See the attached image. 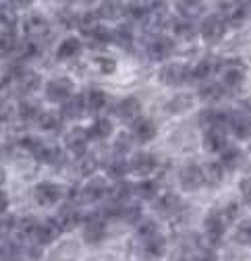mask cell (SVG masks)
<instances>
[{
  "label": "cell",
  "instance_id": "54",
  "mask_svg": "<svg viewBox=\"0 0 251 261\" xmlns=\"http://www.w3.org/2000/svg\"><path fill=\"white\" fill-rule=\"evenodd\" d=\"M13 228H17V218L15 216H3V232H7V230H13Z\"/></svg>",
  "mask_w": 251,
  "mask_h": 261
},
{
  "label": "cell",
  "instance_id": "55",
  "mask_svg": "<svg viewBox=\"0 0 251 261\" xmlns=\"http://www.w3.org/2000/svg\"><path fill=\"white\" fill-rule=\"evenodd\" d=\"M193 261H218V259H216V255H214L212 251H199V253L193 257Z\"/></svg>",
  "mask_w": 251,
  "mask_h": 261
},
{
  "label": "cell",
  "instance_id": "15",
  "mask_svg": "<svg viewBox=\"0 0 251 261\" xmlns=\"http://www.w3.org/2000/svg\"><path fill=\"white\" fill-rule=\"evenodd\" d=\"M116 114L124 120V122H137L139 120V114H141V102L137 97H124V100L118 104L116 108Z\"/></svg>",
  "mask_w": 251,
  "mask_h": 261
},
{
  "label": "cell",
  "instance_id": "45",
  "mask_svg": "<svg viewBox=\"0 0 251 261\" xmlns=\"http://www.w3.org/2000/svg\"><path fill=\"white\" fill-rule=\"evenodd\" d=\"M156 234H158V224H156L154 220L143 218V220L137 224V237H139L141 241H147V239H152V237H156Z\"/></svg>",
  "mask_w": 251,
  "mask_h": 261
},
{
  "label": "cell",
  "instance_id": "19",
  "mask_svg": "<svg viewBox=\"0 0 251 261\" xmlns=\"http://www.w3.org/2000/svg\"><path fill=\"white\" fill-rule=\"evenodd\" d=\"M131 195H133V185L127 180H116L108 191L110 203H118V205H127Z\"/></svg>",
  "mask_w": 251,
  "mask_h": 261
},
{
  "label": "cell",
  "instance_id": "34",
  "mask_svg": "<svg viewBox=\"0 0 251 261\" xmlns=\"http://www.w3.org/2000/svg\"><path fill=\"white\" fill-rule=\"evenodd\" d=\"M243 162V153L237 149V147H227L222 153H220V164L224 170H235L241 166Z\"/></svg>",
  "mask_w": 251,
  "mask_h": 261
},
{
  "label": "cell",
  "instance_id": "31",
  "mask_svg": "<svg viewBox=\"0 0 251 261\" xmlns=\"http://www.w3.org/2000/svg\"><path fill=\"white\" fill-rule=\"evenodd\" d=\"M79 52H81V40H77V38H67V40H62V44L58 46L56 56H58L60 60H69V58H75Z\"/></svg>",
  "mask_w": 251,
  "mask_h": 261
},
{
  "label": "cell",
  "instance_id": "48",
  "mask_svg": "<svg viewBox=\"0 0 251 261\" xmlns=\"http://www.w3.org/2000/svg\"><path fill=\"white\" fill-rule=\"evenodd\" d=\"M17 145L21 147V149H25V151H29V153H38V149L44 145L38 137H34V135H23V137H19L17 139Z\"/></svg>",
  "mask_w": 251,
  "mask_h": 261
},
{
  "label": "cell",
  "instance_id": "32",
  "mask_svg": "<svg viewBox=\"0 0 251 261\" xmlns=\"http://www.w3.org/2000/svg\"><path fill=\"white\" fill-rule=\"evenodd\" d=\"M191 104H193V97H191L189 93H179V95L172 97V100L166 102V112H170V114H181V112H185V110H189Z\"/></svg>",
  "mask_w": 251,
  "mask_h": 261
},
{
  "label": "cell",
  "instance_id": "41",
  "mask_svg": "<svg viewBox=\"0 0 251 261\" xmlns=\"http://www.w3.org/2000/svg\"><path fill=\"white\" fill-rule=\"evenodd\" d=\"M89 130V137H96V139H106L110 133H112V122L108 118H98L96 122H93Z\"/></svg>",
  "mask_w": 251,
  "mask_h": 261
},
{
  "label": "cell",
  "instance_id": "6",
  "mask_svg": "<svg viewBox=\"0 0 251 261\" xmlns=\"http://www.w3.org/2000/svg\"><path fill=\"white\" fill-rule=\"evenodd\" d=\"M227 17L224 15H210L208 19H204L199 34L206 42H218L224 34H227Z\"/></svg>",
  "mask_w": 251,
  "mask_h": 261
},
{
  "label": "cell",
  "instance_id": "44",
  "mask_svg": "<svg viewBox=\"0 0 251 261\" xmlns=\"http://www.w3.org/2000/svg\"><path fill=\"white\" fill-rule=\"evenodd\" d=\"M122 222H127V224H139L143 218H141V207L139 205H133V203H127V205H122L120 210V218Z\"/></svg>",
  "mask_w": 251,
  "mask_h": 261
},
{
  "label": "cell",
  "instance_id": "35",
  "mask_svg": "<svg viewBox=\"0 0 251 261\" xmlns=\"http://www.w3.org/2000/svg\"><path fill=\"white\" fill-rule=\"evenodd\" d=\"M108 97L102 89H89L87 91V110L91 112H100L102 108H106Z\"/></svg>",
  "mask_w": 251,
  "mask_h": 261
},
{
  "label": "cell",
  "instance_id": "56",
  "mask_svg": "<svg viewBox=\"0 0 251 261\" xmlns=\"http://www.w3.org/2000/svg\"><path fill=\"white\" fill-rule=\"evenodd\" d=\"M27 253H29V259H31V261H38V259H40V253H42V247L36 245V247L27 249Z\"/></svg>",
  "mask_w": 251,
  "mask_h": 261
},
{
  "label": "cell",
  "instance_id": "17",
  "mask_svg": "<svg viewBox=\"0 0 251 261\" xmlns=\"http://www.w3.org/2000/svg\"><path fill=\"white\" fill-rule=\"evenodd\" d=\"M108 187L102 178H91L83 189H81V197L83 201H100L104 195H108Z\"/></svg>",
  "mask_w": 251,
  "mask_h": 261
},
{
  "label": "cell",
  "instance_id": "49",
  "mask_svg": "<svg viewBox=\"0 0 251 261\" xmlns=\"http://www.w3.org/2000/svg\"><path fill=\"white\" fill-rule=\"evenodd\" d=\"M96 168H98V160L93 153H85L83 158H79V172L83 176H89L91 172H96Z\"/></svg>",
  "mask_w": 251,
  "mask_h": 261
},
{
  "label": "cell",
  "instance_id": "3",
  "mask_svg": "<svg viewBox=\"0 0 251 261\" xmlns=\"http://www.w3.org/2000/svg\"><path fill=\"white\" fill-rule=\"evenodd\" d=\"M227 230V220L222 216V210H214L206 220H204V234L210 245H220L222 237Z\"/></svg>",
  "mask_w": 251,
  "mask_h": 261
},
{
  "label": "cell",
  "instance_id": "24",
  "mask_svg": "<svg viewBox=\"0 0 251 261\" xmlns=\"http://www.w3.org/2000/svg\"><path fill=\"white\" fill-rule=\"evenodd\" d=\"M98 13H100L102 19L116 21V19H120L124 13H127V5L118 3V0H108V3H102V5H100Z\"/></svg>",
  "mask_w": 251,
  "mask_h": 261
},
{
  "label": "cell",
  "instance_id": "53",
  "mask_svg": "<svg viewBox=\"0 0 251 261\" xmlns=\"http://www.w3.org/2000/svg\"><path fill=\"white\" fill-rule=\"evenodd\" d=\"M239 189H241V195H243L245 203H251V176L243 178L241 185H239Z\"/></svg>",
  "mask_w": 251,
  "mask_h": 261
},
{
  "label": "cell",
  "instance_id": "13",
  "mask_svg": "<svg viewBox=\"0 0 251 261\" xmlns=\"http://www.w3.org/2000/svg\"><path fill=\"white\" fill-rule=\"evenodd\" d=\"M224 67V73H222V85L229 87V89H235V87H241L243 81H245V73H243V64L239 60H229Z\"/></svg>",
  "mask_w": 251,
  "mask_h": 261
},
{
  "label": "cell",
  "instance_id": "28",
  "mask_svg": "<svg viewBox=\"0 0 251 261\" xmlns=\"http://www.w3.org/2000/svg\"><path fill=\"white\" fill-rule=\"evenodd\" d=\"M174 7L187 21H193L195 17H199L204 13V3H197V0H181Z\"/></svg>",
  "mask_w": 251,
  "mask_h": 261
},
{
  "label": "cell",
  "instance_id": "46",
  "mask_svg": "<svg viewBox=\"0 0 251 261\" xmlns=\"http://www.w3.org/2000/svg\"><path fill=\"white\" fill-rule=\"evenodd\" d=\"M112 42H114L112 31H108V29H104V27H100L96 34L89 36V46H93V48H104V46H108V44H112Z\"/></svg>",
  "mask_w": 251,
  "mask_h": 261
},
{
  "label": "cell",
  "instance_id": "39",
  "mask_svg": "<svg viewBox=\"0 0 251 261\" xmlns=\"http://www.w3.org/2000/svg\"><path fill=\"white\" fill-rule=\"evenodd\" d=\"M38 224L40 222L34 216H23V218L17 220V228H15V230L19 232V237H34Z\"/></svg>",
  "mask_w": 251,
  "mask_h": 261
},
{
  "label": "cell",
  "instance_id": "16",
  "mask_svg": "<svg viewBox=\"0 0 251 261\" xmlns=\"http://www.w3.org/2000/svg\"><path fill=\"white\" fill-rule=\"evenodd\" d=\"M231 130L239 139H251V116L245 112H233L231 114Z\"/></svg>",
  "mask_w": 251,
  "mask_h": 261
},
{
  "label": "cell",
  "instance_id": "57",
  "mask_svg": "<svg viewBox=\"0 0 251 261\" xmlns=\"http://www.w3.org/2000/svg\"><path fill=\"white\" fill-rule=\"evenodd\" d=\"M241 112H245V114L251 116V97H245V100H241Z\"/></svg>",
  "mask_w": 251,
  "mask_h": 261
},
{
  "label": "cell",
  "instance_id": "10",
  "mask_svg": "<svg viewBox=\"0 0 251 261\" xmlns=\"http://www.w3.org/2000/svg\"><path fill=\"white\" fill-rule=\"evenodd\" d=\"M179 180H181V187L185 191H197L204 182V168H199L197 164H185L179 172Z\"/></svg>",
  "mask_w": 251,
  "mask_h": 261
},
{
  "label": "cell",
  "instance_id": "11",
  "mask_svg": "<svg viewBox=\"0 0 251 261\" xmlns=\"http://www.w3.org/2000/svg\"><path fill=\"white\" fill-rule=\"evenodd\" d=\"M62 230L58 228V224H56V220L54 218H48V220H44V222H40L38 224V228H36V232H34V243L36 245H40V247H46V245H52L56 239H58V234H60Z\"/></svg>",
  "mask_w": 251,
  "mask_h": 261
},
{
  "label": "cell",
  "instance_id": "29",
  "mask_svg": "<svg viewBox=\"0 0 251 261\" xmlns=\"http://www.w3.org/2000/svg\"><path fill=\"white\" fill-rule=\"evenodd\" d=\"M181 210V199L177 197L174 193H166L162 195V197L158 199V203H156V212H160L164 216H172Z\"/></svg>",
  "mask_w": 251,
  "mask_h": 261
},
{
  "label": "cell",
  "instance_id": "20",
  "mask_svg": "<svg viewBox=\"0 0 251 261\" xmlns=\"http://www.w3.org/2000/svg\"><path fill=\"white\" fill-rule=\"evenodd\" d=\"M218 67H220V60H218L216 56H204L195 67H193V79H208V77H212L216 71H218Z\"/></svg>",
  "mask_w": 251,
  "mask_h": 261
},
{
  "label": "cell",
  "instance_id": "33",
  "mask_svg": "<svg viewBox=\"0 0 251 261\" xmlns=\"http://www.w3.org/2000/svg\"><path fill=\"white\" fill-rule=\"evenodd\" d=\"M38 124L42 130H48V133H54V130H60L62 126V114L58 112H42L40 118H38Z\"/></svg>",
  "mask_w": 251,
  "mask_h": 261
},
{
  "label": "cell",
  "instance_id": "36",
  "mask_svg": "<svg viewBox=\"0 0 251 261\" xmlns=\"http://www.w3.org/2000/svg\"><path fill=\"white\" fill-rule=\"evenodd\" d=\"M172 31H174V36L181 38V40H193V36L197 34V29L191 21H187V19H179L172 23Z\"/></svg>",
  "mask_w": 251,
  "mask_h": 261
},
{
  "label": "cell",
  "instance_id": "7",
  "mask_svg": "<svg viewBox=\"0 0 251 261\" xmlns=\"http://www.w3.org/2000/svg\"><path fill=\"white\" fill-rule=\"evenodd\" d=\"M54 220H56V224H58V228L62 232H69V230H75V226L83 224V214L79 212L77 205L65 203V205H60V210L54 216Z\"/></svg>",
  "mask_w": 251,
  "mask_h": 261
},
{
  "label": "cell",
  "instance_id": "43",
  "mask_svg": "<svg viewBox=\"0 0 251 261\" xmlns=\"http://www.w3.org/2000/svg\"><path fill=\"white\" fill-rule=\"evenodd\" d=\"M112 38L114 44L124 48V50H131L133 48V36H131V29L129 27H118L116 31H112Z\"/></svg>",
  "mask_w": 251,
  "mask_h": 261
},
{
  "label": "cell",
  "instance_id": "12",
  "mask_svg": "<svg viewBox=\"0 0 251 261\" xmlns=\"http://www.w3.org/2000/svg\"><path fill=\"white\" fill-rule=\"evenodd\" d=\"M48 29H50L48 21H46L42 15H36V13L29 15V17L23 21V34H25L27 40H34V42L42 40V38L48 34Z\"/></svg>",
  "mask_w": 251,
  "mask_h": 261
},
{
  "label": "cell",
  "instance_id": "18",
  "mask_svg": "<svg viewBox=\"0 0 251 261\" xmlns=\"http://www.w3.org/2000/svg\"><path fill=\"white\" fill-rule=\"evenodd\" d=\"M204 147L208 151H224L227 149V133L220 128H208L204 133Z\"/></svg>",
  "mask_w": 251,
  "mask_h": 261
},
{
  "label": "cell",
  "instance_id": "21",
  "mask_svg": "<svg viewBox=\"0 0 251 261\" xmlns=\"http://www.w3.org/2000/svg\"><path fill=\"white\" fill-rule=\"evenodd\" d=\"M156 133H158V128H156V124L147 118H139L135 124H133V137L135 141L139 143H147L156 137Z\"/></svg>",
  "mask_w": 251,
  "mask_h": 261
},
{
  "label": "cell",
  "instance_id": "5",
  "mask_svg": "<svg viewBox=\"0 0 251 261\" xmlns=\"http://www.w3.org/2000/svg\"><path fill=\"white\" fill-rule=\"evenodd\" d=\"M62 197H65V191H62V187L56 185V182H40V185H36V189H34V199H36V203L42 205V207L54 205V203H58Z\"/></svg>",
  "mask_w": 251,
  "mask_h": 261
},
{
  "label": "cell",
  "instance_id": "40",
  "mask_svg": "<svg viewBox=\"0 0 251 261\" xmlns=\"http://www.w3.org/2000/svg\"><path fill=\"white\" fill-rule=\"evenodd\" d=\"M152 3H139V0H133V3L127 5V15L133 19V21H143L147 17V13L152 11L149 7Z\"/></svg>",
  "mask_w": 251,
  "mask_h": 261
},
{
  "label": "cell",
  "instance_id": "25",
  "mask_svg": "<svg viewBox=\"0 0 251 261\" xmlns=\"http://www.w3.org/2000/svg\"><path fill=\"white\" fill-rule=\"evenodd\" d=\"M224 85L222 83H208L199 89V100L206 102V104H216V102H220L222 97H224Z\"/></svg>",
  "mask_w": 251,
  "mask_h": 261
},
{
  "label": "cell",
  "instance_id": "4",
  "mask_svg": "<svg viewBox=\"0 0 251 261\" xmlns=\"http://www.w3.org/2000/svg\"><path fill=\"white\" fill-rule=\"evenodd\" d=\"M73 81L67 77H56L46 85V97L54 104H67L73 95Z\"/></svg>",
  "mask_w": 251,
  "mask_h": 261
},
{
  "label": "cell",
  "instance_id": "30",
  "mask_svg": "<svg viewBox=\"0 0 251 261\" xmlns=\"http://www.w3.org/2000/svg\"><path fill=\"white\" fill-rule=\"evenodd\" d=\"M36 160L42 162V164H52L54 166V164H60L62 162V151L56 145H42L36 153Z\"/></svg>",
  "mask_w": 251,
  "mask_h": 261
},
{
  "label": "cell",
  "instance_id": "22",
  "mask_svg": "<svg viewBox=\"0 0 251 261\" xmlns=\"http://www.w3.org/2000/svg\"><path fill=\"white\" fill-rule=\"evenodd\" d=\"M85 110H87V102L83 100V95H75L62 106V118H71V120L81 118L85 114Z\"/></svg>",
  "mask_w": 251,
  "mask_h": 261
},
{
  "label": "cell",
  "instance_id": "27",
  "mask_svg": "<svg viewBox=\"0 0 251 261\" xmlns=\"http://www.w3.org/2000/svg\"><path fill=\"white\" fill-rule=\"evenodd\" d=\"M100 27H102V25H100V13L87 11V13L81 15V19H79V29L83 31V36H87V38L93 36Z\"/></svg>",
  "mask_w": 251,
  "mask_h": 261
},
{
  "label": "cell",
  "instance_id": "2",
  "mask_svg": "<svg viewBox=\"0 0 251 261\" xmlns=\"http://www.w3.org/2000/svg\"><path fill=\"white\" fill-rule=\"evenodd\" d=\"M83 239L87 245H98L106 237V220L102 214H91L83 218Z\"/></svg>",
  "mask_w": 251,
  "mask_h": 261
},
{
  "label": "cell",
  "instance_id": "51",
  "mask_svg": "<svg viewBox=\"0 0 251 261\" xmlns=\"http://www.w3.org/2000/svg\"><path fill=\"white\" fill-rule=\"evenodd\" d=\"M235 241L239 245H251V220H245L235 232Z\"/></svg>",
  "mask_w": 251,
  "mask_h": 261
},
{
  "label": "cell",
  "instance_id": "9",
  "mask_svg": "<svg viewBox=\"0 0 251 261\" xmlns=\"http://www.w3.org/2000/svg\"><path fill=\"white\" fill-rule=\"evenodd\" d=\"M172 50H174V40L164 34H156L147 44V54L152 60H164L172 54Z\"/></svg>",
  "mask_w": 251,
  "mask_h": 261
},
{
  "label": "cell",
  "instance_id": "37",
  "mask_svg": "<svg viewBox=\"0 0 251 261\" xmlns=\"http://www.w3.org/2000/svg\"><path fill=\"white\" fill-rule=\"evenodd\" d=\"M106 168H108V174L114 176V178H118V180L131 170V166H129L127 162H124V158H120V155H112V160L106 164Z\"/></svg>",
  "mask_w": 251,
  "mask_h": 261
},
{
  "label": "cell",
  "instance_id": "58",
  "mask_svg": "<svg viewBox=\"0 0 251 261\" xmlns=\"http://www.w3.org/2000/svg\"><path fill=\"white\" fill-rule=\"evenodd\" d=\"M3 212H7V193L3 191Z\"/></svg>",
  "mask_w": 251,
  "mask_h": 261
},
{
  "label": "cell",
  "instance_id": "47",
  "mask_svg": "<svg viewBox=\"0 0 251 261\" xmlns=\"http://www.w3.org/2000/svg\"><path fill=\"white\" fill-rule=\"evenodd\" d=\"M21 40H17L15 31H3V42H0V50H3L5 56L9 54H15V50L19 48Z\"/></svg>",
  "mask_w": 251,
  "mask_h": 261
},
{
  "label": "cell",
  "instance_id": "14",
  "mask_svg": "<svg viewBox=\"0 0 251 261\" xmlns=\"http://www.w3.org/2000/svg\"><path fill=\"white\" fill-rule=\"evenodd\" d=\"M156 164H158V162H156L154 153H147V151L135 153V155L131 158V162H129L131 172L137 174V176H147V174H152L154 168H156Z\"/></svg>",
  "mask_w": 251,
  "mask_h": 261
},
{
  "label": "cell",
  "instance_id": "1",
  "mask_svg": "<svg viewBox=\"0 0 251 261\" xmlns=\"http://www.w3.org/2000/svg\"><path fill=\"white\" fill-rule=\"evenodd\" d=\"M160 81L170 87H179L187 81H193V69L185 67L181 62H168L160 69Z\"/></svg>",
  "mask_w": 251,
  "mask_h": 261
},
{
  "label": "cell",
  "instance_id": "50",
  "mask_svg": "<svg viewBox=\"0 0 251 261\" xmlns=\"http://www.w3.org/2000/svg\"><path fill=\"white\" fill-rule=\"evenodd\" d=\"M131 145H133V139H131V135H127V133H120L118 137H116V141H114V155H124V153H129L131 151Z\"/></svg>",
  "mask_w": 251,
  "mask_h": 261
},
{
  "label": "cell",
  "instance_id": "42",
  "mask_svg": "<svg viewBox=\"0 0 251 261\" xmlns=\"http://www.w3.org/2000/svg\"><path fill=\"white\" fill-rule=\"evenodd\" d=\"M17 114H19L21 120L29 122V120H38L42 112L38 110V106H36L34 102H21V104L17 106Z\"/></svg>",
  "mask_w": 251,
  "mask_h": 261
},
{
  "label": "cell",
  "instance_id": "8",
  "mask_svg": "<svg viewBox=\"0 0 251 261\" xmlns=\"http://www.w3.org/2000/svg\"><path fill=\"white\" fill-rule=\"evenodd\" d=\"M89 130L87 128H81V126H75L73 130H69L67 137H65V145L67 149L75 155V158H83L87 153V141H89Z\"/></svg>",
  "mask_w": 251,
  "mask_h": 261
},
{
  "label": "cell",
  "instance_id": "38",
  "mask_svg": "<svg viewBox=\"0 0 251 261\" xmlns=\"http://www.w3.org/2000/svg\"><path fill=\"white\" fill-rule=\"evenodd\" d=\"M133 193L139 199H154L158 195V182L154 180H141L137 185H133Z\"/></svg>",
  "mask_w": 251,
  "mask_h": 261
},
{
  "label": "cell",
  "instance_id": "26",
  "mask_svg": "<svg viewBox=\"0 0 251 261\" xmlns=\"http://www.w3.org/2000/svg\"><path fill=\"white\" fill-rule=\"evenodd\" d=\"M224 178V168L220 162H210L204 166V182L208 187H218Z\"/></svg>",
  "mask_w": 251,
  "mask_h": 261
},
{
  "label": "cell",
  "instance_id": "52",
  "mask_svg": "<svg viewBox=\"0 0 251 261\" xmlns=\"http://www.w3.org/2000/svg\"><path fill=\"white\" fill-rule=\"evenodd\" d=\"M96 64L100 67V71H102L104 75H112V73L116 71V62H114L112 58H106V56H98V58H96Z\"/></svg>",
  "mask_w": 251,
  "mask_h": 261
},
{
  "label": "cell",
  "instance_id": "23",
  "mask_svg": "<svg viewBox=\"0 0 251 261\" xmlns=\"http://www.w3.org/2000/svg\"><path fill=\"white\" fill-rule=\"evenodd\" d=\"M166 251V241L162 234H156L147 241H143V255L147 259H160Z\"/></svg>",
  "mask_w": 251,
  "mask_h": 261
}]
</instances>
